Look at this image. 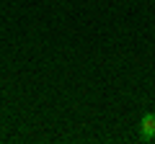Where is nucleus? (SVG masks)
<instances>
[{
  "label": "nucleus",
  "instance_id": "1",
  "mask_svg": "<svg viewBox=\"0 0 155 144\" xmlns=\"http://www.w3.org/2000/svg\"><path fill=\"white\" fill-rule=\"evenodd\" d=\"M140 134H142L145 142H150V139L155 136V113H145L142 121H140Z\"/></svg>",
  "mask_w": 155,
  "mask_h": 144
}]
</instances>
